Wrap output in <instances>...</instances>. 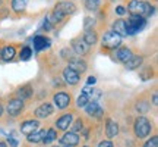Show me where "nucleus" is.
Masks as SVG:
<instances>
[{"mask_svg":"<svg viewBox=\"0 0 158 147\" xmlns=\"http://www.w3.org/2000/svg\"><path fill=\"white\" fill-rule=\"evenodd\" d=\"M76 12V6H75L73 2H59L56 6H54V11H53V15L48 16L51 25H54L57 22H62L66 16H70Z\"/></svg>","mask_w":158,"mask_h":147,"instance_id":"nucleus-1","label":"nucleus"},{"mask_svg":"<svg viewBox=\"0 0 158 147\" xmlns=\"http://www.w3.org/2000/svg\"><path fill=\"white\" fill-rule=\"evenodd\" d=\"M133 134L138 140H145L147 137L151 136L152 132V124L151 121L145 116V115H139L136 116V119L133 121Z\"/></svg>","mask_w":158,"mask_h":147,"instance_id":"nucleus-2","label":"nucleus"},{"mask_svg":"<svg viewBox=\"0 0 158 147\" xmlns=\"http://www.w3.org/2000/svg\"><path fill=\"white\" fill-rule=\"evenodd\" d=\"M127 9H129L130 15L141 16L143 19L149 18L154 13V6H151V3L143 2V0H130Z\"/></svg>","mask_w":158,"mask_h":147,"instance_id":"nucleus-3","label":"nucleus"},{"mask_svg":"<svg viewBox=\"0 0 158 147\" xmlns=\"http://www.w3.org/2000/svg\"><path fill=\"white\" fill-rule=\"evenodd\" d=\"M120 44H122V37L118 34H116L114 31H107L106 34L102 35L101 46L104 50H107V51L117 50L118 47H120Z\"/></svg>","mask_w":158,"mask_h":147,"instance_id":"nucleus-4","label":"nucleus"},{"mask_svg":"<svg viewBox=\"0 0 158 147\" xmlns=\"http://www.w3.org/2000/svg\"><path fill=\"white\" fill-rule=\"evenodd\" d=\"M23 109H25V102H22L18 97L9 99L5 105V110L7 113V116H10V118H18L23 112Z\"/></svg>","mask_w":158,"mask_h":147,"instance_id":"nucleus-5","label":"nucleus"},{"mask_svg":"<svg viewBox=\"0 0 158 147\" xmlns=\"http://www.w3.org/2000/svg\"><path fill=\"white\" fill-rule=\"evenodd\" d=\"M72 103V94L64 90L56 91L53 94V106L57 108L59 110H66Z\"/></svg>","mask_w":158,"mask_h":147,"instance_id":"nucleus-6","label":"nucleus"},{"mask_svg":"<svg viewBox=\"0 0 158 147\" xmlns=\"http://www.w3.org/2000/svg\"><path fill=\"white\" fill-rule=\"evenodd\" d=\"M147 24V19H143L141 16H135L130 15V18L126 21V34L127 35H135L136 33H139Z\"/></svg>","mask_w":158,"mask_h":147,"instance_id":"nucleus-7","label":"nucleus"},{"mask_svg":"<svg viewBox=\"0 0 158 147\" xmlns=\"http://www.w3.org/2000/svg\"><path fill=\"white\" fill-rule=\"evenodd\" d=\"M73 119H75L73 112H70V110H69V112H63L62 115L56 119V122H54V130L66 132V131H69L70 125L73 122Z\"/></svg>","mask_w":158,"mask_h":147,"instance_id":"nucleus-8","label":"nucleus"},{"mask_svg":"<svg viewBox=\"0 0 158 147\" xmlns=\"http://www.w3.org/2000/svg\"><path fill=\"white\" fill-rule=\"evenodd\" d=\"M54 106H53V103L50 102H44L41 103L40 106H37V108L34 109V116L35 119H47L50 118L51 115L54 113Z\"/></svg>","mask_w":158,"mask_h":147,"instance_id":"nucleus-9","label":"nucleus"},{"mask_svg":"<svg viewBox=\"0 0 158 147\" xmlns=\"http://www.w3.org/2000/svg\"><path fill=\"white\" fill-rule=\"evenodd\" d=\"M37 130H40V121L38 119H25L19 124V131L22 132L23 136H31L32 132H35Z\"/></svg>","mask_w":158,"mask_h":147,"instance_id":"nucleus-10","label":"nucleus"},{"mask_svg":"<svg viewBox=\"0 0 158 147\" xmlns=\"http://www.w3.org/2000/svg\"><path fill=\"white\" fill-rule=\"evenodd\" d=\"M85 112L88 116L94 119H101L104 116V109L101 108V105L97 102V100H91L86 106H85Z\"/></svg>","mask_w":158,"mask_h":147,"instance_id":"nucleus-11","label":"nucleus"},{"mask_svg":"<svg viewBox=\"0 0 158 147\" xmlns=\"http://www.w3.org/2000/svg\"><path fill=\"white\" fill-rule=\"evenodd\" d=\"M70 49H72V51H73L76 56H79V57H82V56H85L88 51H89V46L85 43L84 40L81 38V37H78V38H73L72 41H70Z\"/></svg>","mask_w":158,"mask_h":147,"instance_id":"nucleus-12","label":"nucleus"},{"mask_svg":"<svg viewBox=\"0 0 158 147\" xmlns=\"http://www.w3.org/2000/svg\"><path fill=\"white\" fill-rule=\"evenodd\" d=\"M104 132H106L107 140H111V138H114V137H117L118 132H120V127H118L117 121H114V119H111V118H107V119H106Z\"/></svg>","mask_w":158,"mask_h":147,"instance_id":"nucleus-13","label":"nucleus"},{"mask_svg":"<svg viewBox=\"0 0 158 147\" xmlns=\"http://www.w3.org/2000/svg\"><path fill=\"white\" fill-rule=\"evenodd\" d=\"M63 79H64V84L66 85L75 87V85H78L81 82V75L78 72H75L72 68L66 66V68L63 69Z\"/></svg>","mask_w":158,"mask_h":147,"instance_id":"nucleus-14","label":"nucleus"},{"mask_svg":"<svg viewBox=\"0 0 158 147\" xmlns=\"http://www.w3.org/2000/svg\"><path fill=\"white\" fill-rule=\"evenodd\" d=\"M81 143V137L76 132H72V131H66L64 134L60 138V144L68 147H76Z\"/></svg>","mask_w":158,"mask_h":147,"instance_id":"nucleus-15","label":"nucleus"},{"mask_svg":"<svg viewBox=\"0 0 158 147\" xmlns=\"http://www.w3.org/2000/svg\"><path fill=\"white\" fill-rule=\"evenodd\" d=\"M34 96V87L31 84H23V85H19L15 91V97L21 99L22 102L25 100H29L31 97Z\"/></svg>","mask_w":158,"mask_h":147,"instance_id":"nucleus-16","label":"nucleus"},{"mask_svg":"<svg viewBox=\"0 0 158 147\" xmlns=\"http://www.w3.org/2000/svg\"><path fill=\"white\" fill-rule=\"evenodd\" d=\"M69 68H72L75 71V72H78L79 75H82V74L86 72V69H88V65H86V62H85L84 59H81L79 56H75L70 62H68Z\"/></svg>","mask_w":158,"mask_h":147,"instance_id":"nucleus-17","label":"nucleus"},{"mask_svg":"<svg viewBox=\"0 0 158 147\" xmlns=\"http://www.w3.org/2000/svg\"><path fill=\"white\" fill-rule=\"evenodd\" d=\"M132 56H133V51L130 50L129 47L123 46V47H118L117 50H116V56H114V59H116L118 63H123L124 65V63L127 62Z\"/></svg>","mask_w":158,"mask_h":147,"instance_id":"nucleus-18","label":"nucleus"},{"mask_svg":"<svg viewBox=\"0 0 158 147\" xmlns=\"http://www.w3.org/2000/svg\"><path fill=\"white\" fill-rule=\"evenodd\" d=\"M135 110L139 113V115H145V113H148L151 110V102L148 100L147 97L141 96L135 102Z\"/></svg>","mask_w":158,"mask_h":147,"instance_id":"nucleus-19","label":"nucleus"},{"mask_svg":"<svg viewBox=\"0 0 158 147\" xmlns=\"http://www.w3.org/2000/svg\"><path fill=\"white\" fill-rule=\"evenodd\" d=\"M143 63V56L142 55H133L127 62L124 63V69L127 71H133V69H139Z\"/></svg>","mask_w":158,"mask_h":147,"instance_id":"nucleus-20","label":"nucleus"},{"mask_svg":"<svg viewBox=\"0 0 158 147\" xmlns=\"http://www.w3.org/2000/svg\"><path fill=\"white\" fill-rule=\"evenodd\" d=\"M50 47V40L47 38L45 35H35L34 37V49L37 51L45 50Z\"/></svg>","mask_w":158,"mask_h":147,"instance_id":"nucleus-21","label":"nucleus"},{"mask_svg":"<svg viewBox=\"0 0 158 147\" xmlns=\"http://www.w3.org/2000/svg\"><path fill=\"white\" fill-rule=\"evenodd\" d=\"M0 56H2V59H3L5 62L13 60V57L16 56V49H15V46H5Z\"/></svg>","mask_w":158,"mask_h":147,"instance_id":"nucleus-22","label":"nucleus"},{"mask_svg":"<svg viewBox=\"0 0 158 147\" xmlns=\"http://www.w3.org/2000/svg\"><path fill=\"white\" fill-rule=\"evenodd\" d=\"M111 31H114L116 34H118L122 38L123 37H126V21L124 19H116L113 22V29Z\"/></svg>","mask_w":158,"mask_h":147,"instance_id":"nucleus-23","label":"nucleus"},{"mask_svg":"<svg viewBox=\"0 0 158 147\" xmlns=\"http://www.w3.org/2000/svg\"><path fill=\"white\" fill-rule=\"evenodd\" d=\"M82 40H84L86 44L89 46H95L97 41H98V34H97L95 29H88V31H85L84 37H82Z\"/></svg>","mask_w":158,"mask_h":147,"instance_id":"nucleus-24","label":"nucleus"},{"mask_svg":"<svg viewBox=\"0 0 158 147\" xmlns=\"http://www.w3.org/2000/svg\"><path fill=\"white\" fill-rule=\"evenodd\" d=\"M57 140V131L53 128V127H50L48 130H45V136L44 138H43V144L44 146H50L51 143H54Z\"/></svg>","mask_w":158,"mask_h":147,"instance_id":"nucleus-25","label":"nucleus"},{"mask_svg":"<svg viewBox=\"0 0 158 147\" xmlns=\"http://www.w3.org/2000/svg\"><path fill=\"white\" fill-rule=\"evenodd\" d=\"M45 136V130H37L35 132H32L31 136H28V143L29 144H38V143L43 141V138Z\"/></svg>","mask_w":158,"mask_h":147,"instance_id":"nucleus-26","label":"nucleus"},{"mask_svg":"<svg viewBox=\"0 0 158 147\" xmlns=\"http://www.w3.org/2000/svg\"><path fill=\"white\" fill-rule=\"evenodd\" d=\"M85 128V122L84 119L81 118H76L73 119V122H72V125H70V128H69V131H72V132H76V134H79V132H82V130Z\"/></svg>","mask_w":158,"mask_h":147,"instance_id":"nucleus-27","label":"nucleus"},{"mask_svg":"<svg viewBox=\"0 0 158 147\" xmlns=\"http://www.w3.org/2000/svg\"><path fill=\"white\" fill-rule=\"evenodd\" d=\"M28 2L29 0H12V9L15 12H23L27 9V6H28Z\"/></svg>","mask_w":158,"mask_h":147,"instance_id":"nucleus-28","label":"nucleus"},{"mask_svg":"<svg viewBox=\"0 0 158 147\" xmlns=\"http://www.w3.org/2000/svg\"><path fill=\"white\" fill-rule=\"evenodd\" d=\"M139 77H141L142 81H148L154 77V68L152 66H145L139 71Z\"/></svg>","mask_w":158,"mask_h":147,"instance_id":"nucleus-29","label":"nucleus"},{"mask_svg":"<svg viewBox=\"0 0 158 147\" xmlns=\"http://www.w3.org/2000/svg\"><path fill=\"white\" fill-rule=\"evenodd\" d=\"M91 102V99H89V96L88 94H85V93H81L78 96V99H76V108H85L88 103Z\"/></svg>","mask_w":158,"mask_h":147,"instance_id":"nucleus-30","label":"nucleus"},{"mask_svg":"<svg viewBox=\"0 0 158 147\" xmlns=\"http://www.w3.org/2000/svg\"><path fill=\"white\" fill-rule=\"evenodd\" d=\"M76 56L73 51H72V49H69V47H64V49H62V51H60V57H62L63 60H66V62H70L73 57Z\"/></svg>","mask_w":158,"mask_h":147,"instance_id":"nucleus-31","label":"nucleus"},{"mask_svg":"<svg viewBox=\"0 0 158 147\" xmlns=\"http://www.w3.org/2000/svg\"><path fill=\"white\" fill-rule=\"evenodd\" d=\"M31 56H32V49L28 47V46L22 47L21 51H19V59H21V60H29Z\"/></svg>","mask_w":158,"mask_h":147,"instance_id":"nucleus-32","label":"nucleus"},{"mask_svg":"<svg viewBox=\"0 0 158 147\" xmlns=\"http://www.w3.org/2000/svg\"><path fill=\"white\" fill-rule=\"evenodd\" d=\"M100 6V0H85V7L88 11H97Z\"/></svg>","mask_w":158,"mask_h":147,"instance_id":"nucleus-33","label":"nucleus"},{"mask_svg":"<svg viewBox=\"0 0 158 147\" xmlns=\"http://www.w3.org/2000/svg\"><path fill=\"white\" fill-rule=\"evenodd\" d=\"M95 25V19L91 16H86L84 19V29L85 31H88V29H92V27Z\"/></svg>","mask_w":158,"mask_h":147,"instance_id":"nucleus-34","label":"nucleus"},{"mask_svg":"<svg viewBox=\"0 0 158 147\" xmlns=\"http://www.w3.org/2000/svg\"><path fill=\"white\" fill-rule=\"evenodd\" d=\"M142 147H158V137L157 136H152L149 140L143 143V146Z\"/></svg>","mask_w":158,"mask_h":147,"instance_id":"nucleus-35","label":"nucleus"},{"mask_svg":"<svg viewBox=\"0 0 158 147\" xmlns=\"http://www.w3.org/2000/svg\"><path fill=\"white\" fill-rule=\"evenodd\" d=\"M97 147H114V143L111 140H102V141L98 143Z\"/></svg>","mask_w":158,"mask_h":147,"instance_id":"nucleus-36","label":"nucleus"},{"mask_svg":"<svg viewBox=\"0 0 158 147\" xmlns=\"http://www.w3.org/2000/svg\"><path fill=\"white\" fill-rule=\"evenodd\" d=\"M7 147H18L19 146V141H18L16 138H7Z\"/></svg>","mask_w":158,"mask_h":147,"instance_id":"nucleus-37","label":"nucleus"},{"mask_svg":"<svg viewBox=\"0 0 158 147\" xmlns=\"http://www.w3.org/2000/svg\"><path fill=\"white\" fill-rule=\"evenodd\" d=\"M126 7H124V6H117V7H116V13H117V15H120V16H122V15H124V13H126Z\"/></svg>","mask_w":158,"mask_h":147,"instance_id":"nucleus-38","label":"nucleus"},{"mask_svg":"<svg viewBox=\"0 0 158 147\" xmlns=\"http://www.w3.org/2000/svg\"><path fill=\"white\" fill-rule=\"evenodd\" d=\"M151 105H152V106H155V108L158 106V93H157V91H154V93H152V102H151Z\"/></svg>","mask_w":158,"mask_h":147,"instance_id":"nucleus-39","label":"nucleus"},{"mask_svg":"<svg viewBox=\"0 0 158 147\" xmlns=\"http://www.w3.org/2000/svg\"><path fill=\"white\" fill-rule=\"evenodd\" d=\"M95 82H97V78L95 77H92V75L88 77V79H86V85H94Z\"/></svg>","mask_w":158,"mask_h":147,"instance_id":"nucleus-40","label":"nucleus"},{"mask_svg":"<svg viewBox=\"0 0 158 147\" xmlns=\"http://www.w3.org/2000/svg\"><path fill=\"white\" fill-rule=\"evenodd\" d=\"M3 112H5V105H3V103H2V100H0V118H2Z\"/></svg>","mask_w":158,"mask_h":147,"instance_id":"nucleus-41","label":"nucleus"},{"mask_svg":"<svg viewBox=\"0 0 158 147\" xmlns=\"http://www.w3.org/2000/svg\"><path fill=\"white\" fill-rule=\"evenodd\" d=\"M0 147H7V144H6V141H0Z\"/></svg>","mask_w":158,"mask_h":147,"instance_id":"nucleus-42","label":"nucleus"},{"mask_svg":"<svg viewBox=\"0 0 158 147\" xmlns=\"http://www.w3.org/2000/svg\"><path fill=\"white\" fill-rule=\"evenodd\" d=\"M53 147H68V146H63V144H59V146H53Z\"/></svg>","mask_w":158,"mask_h":147,"instance_id":"nucleus-43","label":"nucleus"},{"mask_svg":"<svg viewBox=\"0 0 158 147\" xmlns=\"http://www.w3.org/2000/svg\"><path fill=\"white\" fill-rule=\"evenodd\" d=\"M84 147H89V146H84Z\"/></svg>","mask_w":158,"mask_h":147,"instance_id":"nucleus-44","label":"nucleus"},{"mask_svg":"<svg viewBox=\"0 0 158 147\" xmlns=\"http://www.w3.org/2000/svg\"><path fill=\"white\" fill-rule=\"evenodd\" d=\"M0 5H2V0H0Z\"/></svg>","mask_w":158,"mask_h":147,"instance_id":"nucleus-45","label":"nucleus"},{"mask_svg":"<svg viewBox=\"0 0 158 147\" xmlns=\"http://www.w3.org/2000/svg\"><path fill=\"white\" fill-rule=\"evenodd\" d=\"M44 147H47V146H44Z\"/></svg>","mask_w":158,"mask_h":147,"instance_id":"nucleus-46","label":"nucleus"}]
</instances>
